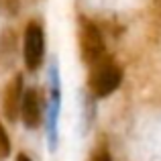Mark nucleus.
Segmentation results:
<instances>
[{
    "mask_svg": "<svg viewBox=\"0 0 161 161\" xmlns=\"http://www.w3.org/2000/svg\"><path fill=\"white\" fill-rule=\"evenodd\" d=\"M122 80V71L112 59H102L96 65H92V71L88 75V86H90L92 94L104 98L110 96L118 86H120Z\"/></svg>",
    "mask_w": 161,
    "mask_h": 161,
    "instance_id": "obj_1",
    "label": "nucleus"
},
{
    "mask_svg": "<svg viewBox=\"0 0 161 161\" xmlns=\"http://www.w3.org/2000/svg\"><path fill=\"white\" fill-rule=\"evenodd\" d=\"M59 104H61V84H59L57 65H51L49 71V102H47V143L49 149L57 147V118H59Z\"/></svg>",
    "mask_w": 161,
    "mask_h": 161,
    "instance_id": "obj_2",
    "label": "nucleus"
},
{
    "mask_svg": "<svg viewBox=\"0 0 161 161\" xmlns=\"http://www.w3.org/2000/svg\"><path fill=\"white\" fill-rule=\"evenodd\" d=\"M80 49H82V59L88 65H96L104 59V39L100 29L90 20L82 23L80 31Z\"/></svg>",
    "mask_w": 161,
    "mask_h": 161,
    "instance_id": "obj_3",
    "label": "nucleus"
},
{
    "mask_svg": "<svg viewBox=\"0 0 161 161\" xmlns=\"http://www.w3.org/2000/svg\"><path fill=\"white\" fill-rule=\"evenodd\" d=\"M25 63L31 71H35L37 67L43 63L45 57V35L39 23H29L25 29Z\"/></svg>",
    "mask_w": 161,
    "mask_h": 161,
    "instance_id": "obj_4",
    "label": "nucleus"
},
{
    "mask_svg": "<svg viewBox=\"0 0 161 161\" xmlns=\"http://www.w3.org/2000/svg\"><path fill=\"white\" fill-rule=\"evenodd\" d=\"M20 102H23V75L16 74L10 80V84L6 86L4 96H2V110H4L8 120H16Z\"/></svg>",
    "mask_w": 161,
    "mask_h": 161,
    "instance_id": "obj_5",
    "label": "nucleus"
},
{
    "mask_svg": "<svg viewBox=\"0 0 161 161\" xmlns=\"http://www.w3.org/2000/svg\"><path fill=\"white\" fill-rule=\"evenodd\" d=\"M20 114H23V122L29 129H35L41 122V100L37 90H27L23 94V102H20Z\"/></svg>",
    "mask_w": 161,
    "mask_h": 161,
    "instance_id": "obj_6",
    "label": "nucleus"
},
{
    "mask_svg": "<svg viewBox=\"0 0 161 161\" xmlns=\"http://www.w3.org/2000/svg\"><path fill=\"white\" fill-rule=\"evenodd\" d=\"M14 51H16V37L12 31H2L0 33V65L6 69L14 61Z\"/></svg>",
    "mask_w": 161,
    "mask_h": 161,
    "instance_id": "obj_7",
    "label": "nucleus"
},
{
    "mask_svg": "<svg viewBox=\"0 0 161 161\" xmlns=\"http://www.w3.org/2000/svg\"><path fill=\"white\" fill-rule=\"evenodd\" d=\"M8 153H10V141H8V135H6V130H4L2 122H0V161L6 159Z\"/></svg>",
    "mask_w": 161,
    "mask_h": 161,
    "instance_id": "obj_8",
    "label": "nucleus"
},
{
    "mask_svg": "<svg viewBox=\"0 0 161 161\" xmlns=\"http://www.w3.org/2000/svg\"><path fill=\"white\" fill-rule=\"evenodd\" d=\"M20 6V0H0V10L6 12V14H16Z\"/></svg>",
    "mask_w": 161,
    "mask_h": 161,
    "instance_id": "obj_9",
    "label": "nucleus"
},
{
    "mask_svg": "<svg viewBox=\"0 0 161 161\" xmlns=\"http://www.w3.org/2000/svg\"><path fill=\"white\" fill-rule=\"evenodd\" d=\"M92 161H112V157H110L106 147H98L94 151V155H92Z\"/></svg>",
    "mask_w": 161,
    "mask_h": 161,
    "instance_id": "obj_10",
    "label": "nucleus"
},
{
    "mask_svg": "<svg viewBox=\"0 0 161 161\" xmlns=\"http://www.w3.org/2000/svg\"><path fill=\"white\" fill-rule=\"evenodd\" d=\"M16 161H31V159H29L25 153H19V157H16Z\"/></svg>",
    "mask_w": 161,
    "mask_h": 161,
    "instance_id": "obj_11",
    "label": "nucleus"
}]
</instances>
